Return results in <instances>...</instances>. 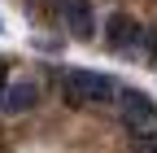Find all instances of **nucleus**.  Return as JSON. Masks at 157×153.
I'll list each match as a JSON object with an SVG mask.
<instances>
[{
  "label": "nucleus",
  "instance_id": "obj_1",
  "mask_svg": "<svg viewBox=\"0 0 157 153\" xmlns=\"http://www.w3.org/2000/svg\"><path fill=\"white\" fill-rule=\"evenodd\" d=\"M118 92H122L118 79H109V74H101V70H66L61 74V96L74 109L109 105V101H118Z\"/></svg>",
  "mask_w": 157,
  "mask_h": 153
},
{
  "label": "nucleus",
  "instance_id": "obj_2",
  "mask_svg": "<svg viewBox=\"0 0 157 153\" xmlns=\"http://www.w3.org/2000/svg\"><path fill=\"white\" fill-rule=\"evenodd\" d=\"M113 114H118V123H122L135 140L148 136V131H157V101H153V96H144L140 88H122V92H118Z\"/></svg>",
  "mask_w": 157,
  "mask_h": 153
},
{
  "label": "nucleus",
  "instance_id": "obj_3",
  "mask_svg": "<svg viewBox=\"0 0 157 153\" xmlns=\"http://www.w3.org/2000/svg\"><path fill=\"white\" fill-rule=\"evenodd\" d=\"M148 40V31L135 22L131 13H109V22H105V48H113V53H135Z\"/></svg>",
  "mask_w": 157,
  "mask_h": 153
},
{
  "label": "nucleus",
  "instance_id": "obj_4",
  "mask_svg": "<svg viewBox=\"0 0 157 153\" xmlns=\"http://www.w3.org/2000/svg\"><path fill=\"white\" fill-rule=\"evenodd\" d=\"M35 105H39V83L35 79H13L5 88V96H0V114H5V118H22Z\"/></svg>",
  "mask_w": 157,
  "mask_h": 153
},
{
  "label": "nucleus",
  "instance_id": "obj_5",
  "mask_svg": "<svg viewBox=\"0 0 157 153\" xmlns=\"http://www.w3.org/2000/svg\"><path fill=\"white\" fill-rule=\"evenodd\" d=\"M57 13H61V26L74 35V40H92L96 31V18H92V5L87 0H52Z\"/></svg>",
  "mask_w": 157,
  "mask_h": 153
},
{
  "label": "nucleus",
  "instance_id": "obj_6",
  "mask_svg": "<svg viewBox=\"0 0 157 153\" xmlns=\"http://www.w3.org/2000/svg\"><path fill=\"white\" fill-rule=\"evenodd\" d=\"M5 88H9V83H5V66H0V96H5Z\"/></svg>",
  "mask_w": 157,
  "mask_h": 153
}]
</instances>
